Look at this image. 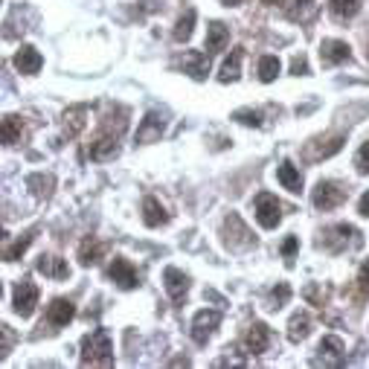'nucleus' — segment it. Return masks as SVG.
Here are the masks:
<instances>
[{"mask_svg": "<svg viewBox=\"0 0 369 369\" xmlns=\"http://www.w3.org/2000/svg\"><path fill=\"white\" fill-rule=\"evenodd\" d=\"M82 364L84 366H110L114 364V343L105 329L91 331L88 337L82 340Z\"/></svg>", "mask_w": 369, "mask_h": 369, "instance_id": "nucleus-1", "label": "nucleus"}, {"mask_svg": "<svg viewBox=\"0 0 369 369\" xmlns=\"http://www.w3.org/2000/svg\"><path fill=\"white\" fill-rule=\"evenodd\" d=\"M126 131V128H110V126H105L96 137L91 140V149H88V154H91V160H108V157H114L117 152H119V134Z\"/></svg>", "mask_w": 369, "mask_h": 369, "instance_id": "nucleus-2", "label": "nucleus"}, {"mask_svg": "<svg viewBox=\"0 0 369 369\" xmlns=\"http://www.w3.org/2000/svg\"><path fill=\"white\" fill-rule=\"evenodd\" d=\"M343 198H346V189L337 180H320L311 192V201L317 210H335V206L343 204Z\"/></svg>", "mask_w": 369, "mask_h": 369, "instance_id": "nucleus-3", "label": "nucleus"}, {"mask_svg": "<svg viewBox=\"0 0 369 369\" xmlns=\"http://www.w3.org/2000/svg\"><path fill=\"white\" fill-rule=\"evenodd\" d=\"M256 218H259V224H262L265 230L279 227V221H282V206H279V201H276L270 192L256 195Z\"/></svg>", "mask_w": 369, "mask_h": 369, "instance_id": "nucleus-4", "label": "nucleus"}, {"mask_svg": "<svg viewBox=\"0 0 369 369\" xmlns=\"http://www.w3.org/2000/svg\"><path fill=\"white\" fill-rule=\"evenodd\" d=\"M35 305H38V288H35L29 279L18 282V285H15V297H12V309H15V314L32 317Z\"/></svg>", "mask_w": 369, "mask_h": 369, "instance_id": "nucleus-5", "label": "nucleus"}, {"mask_svg": "<svg viewBox=\"0 0 369 369\" xmlns=\"http://www.w3.org/2000/svg\"><path fill=\"white\" fill-rule=\"evenodd\" d=\"M221 323V311H213V309H204L192 317V340L195 343H206L213 337V331L218 329Z\"/></svg>", "mask_w": 369, "mask_h": 369, "instance_id": "nucleus-6", "label": "nucleus"}, {"mask_svg": "<svg viewBox=\"0 0 369 369\" xmlns=\"http://www.w3.org/2000/svg\"><path fill=\"white\" fill-rule=\"evenodd\" d=\"M108 274H110V279H114L119 288H126V291L140 285V276H137V270H134V265L128 259H119V256L114 259V265H110Z\"/></svg>", "mask_w": 369, "mask_h": 369, "instance_id": "nucleus-7", "label": "nucleus"}, {"mask_svg": "<svg viewBox=\"0 0 369 369\" xmlns=\"http://www.w3.org/2000/svg\"><path fill=\"white\" fill-rule=\"evenodd\" d=\"M163 117L154 114V110H149V114L143 117L140 128H137V143H157L160 137H163Z\"/></svg>", "mask_w": 369, "mask_h": 369, "instance_id": "nucleus-8", "label": "nucleus"}, {"mask_svg": "<svg viewBox=\"0 0 369 369\" xmlns=\"http://www.w3.org/2000/svg\"><path fill=\"white\" fill-rule=\"evenodd\" d=\"M73 317H76V305H73L70 300H64V297L53 300V302H50V309H47V323L56 326V329L67 326Z\"/></svg>", "mask_w": 369, "mask_h": 369, "instance_id": "nucleus-9", "label": "nucleus"}, {"mask_svg": "<svg viewBox=\"0 0 369 369\" xmlns=\"http://www.w3.org/2000/svg\"><path fill=\"white\" fill-rule=\"evenodd\" d=\"M267 343H270V331L265 323H253L248 329V335H244V352L248 355H262L267 349Z\"/></svg>", "mask_w": 369, "mask_h": 369, "instance_id": "nucleus-10", "label": "nucleus"}, {"mask_svg": "<svg viewBox=\"0 0 369 369\" xmlns=\"http://www.w3.org/2000/svg\"><path fill=\"white\" fill-rule=\"evenodd\" d=\"M163 282H166L169 297L175 300V302H180L183 297H187V291H189V276L183 274V270H178V267H166Z\"/></svg>", "mask_w": 369, "mask_h": 369, "instance_id": "nucleus-11", "label": "nucleus"}, {"mask_svg": "<svg viewBox=\"0 0 369 369\" xmlns=\"http://www.w3.org/2000/svg\"><path fill=\"white\" fill-rule=\"evenodd\" d=\"M15 67L21 70V73H27V76H35L41 67H44V58H41V53L35 50V47H21V50L15 53Z\"/></svg>", "mask_w": 369, "mask_h": 369, "instance_id": "nucleus-12", "label": "nucleus"}, {"mask_svg": "<svg viewBox=\"0 0 369 369\" xmlns=\"http://www.w3.org/2000/svg\"><path fill=\"white\" fill-rule=\"evenodd\" d=\"M183 70L189 73L192 79H206V73H210V56L206 53H198V50H192L183 56Z\"/></svg>", "mask_w": 369, "mask_h": 369, "instance_id": "nucleus-13", "label": "nucleus"}, {"mask_svg": "<svg viewBox=\"0 0 369 369\" xmlns=\"http://www.w3.org/2000/svg\"><path fill=\"white\" fill-rule=\"evenodd\" d=\"M320 56H323L326 64H340V61H346L352 56L349 50V44L346 41H335V38H329L320 44Z\"/></svg>", "mask_w": 369, "mask_h": 369, "instance_id": "nucleus-14", "label": "nucleus"}, {"mask_svg": "<svg viewBox=\"0 0 369 369\" xmlns=\"http://www.w3.org/2000/svg\"><path fill=\"white\" fill-rule=\"evenodd\" d=\"M230 41V29L221 21H213L210 29H206V53H221Z\"/></svg>", "mask_w": 369, "mask_h": 369, "instance_id": "nucleus-15", "label": "nucleus"}, {"mask_svg": "<svg viewBox=\"0 0 369 369\" xmlns=\"http://www.w3.org/2000/svg\"><path fill=\"white\" fill-rule=\"evenodd\" d=\"M38 270L44 276H50V279H67L70 276V267H67V262L61 259V256H41Z\"/></svg>", "mask_w": 369, "mask_h": 369, "instance_id": "nucleus-16", "label": "nucleus"}, {"mask_svg": "<svg viewBox=\"0 0 369 369\" xmlns=\"http://www.w3.org/2000/svg\"><path fill=\"white\" fill-rule=\"evenodd\" d=\"M143 221L149 227H163L169 221V213L163 210V204H160L157 198H145L143 201Z\"/></svg>", "mask_w": 369, "mask_h": 369, "instance_id": "nucleus-17", "label": "nucleus"}, {"mask_svg": "<svg viewBox=\"0 0 369 369\" xmlns=\"http://www.w3.org/2000/svg\"><path fill=\"white\" fill-rule=\"evenodd\" d=\"M276 180H279L288 192H300V189H302V175H300V169L294 166V163H288V160L276 169Z\"/></svg>", "mask_w": 369, "mask_h": 369, "instance_id": "nucleus-18", "label": "nucleus"}, {"mask_svg": "<svg viewBox=\"0 0 369 369\" xmlns=\"http://www.w3.org/2000/svg\"><path fill=\"white\" fill-rule=\"evenodd\" d=\"M102 253H105V248H102V244L96 241L93 236H88V239L79 244V262H82L84 267H91V265L99 262V259H102Z\"/></svg>", "mask_w": 369, "mask_h": 369, "instance_id": "nucleus-19", "label": "nucleus"}, {"mask_svg": "<svg viewBox=\"0 0 369 369\" xmlns=\"http://www.w3.org/2000/svg\"><path fill=\"white\" fill-rule=\"evenodd\" d=\"M241 56H244V53H241V47H236V50L230 53V58L224 61V64H221V73H218V79L224 82V84L236 82V79L241 76V73H239V70H241Z\"/></svg>", "mask_w": 369, "mask_h": 369, "instance_id": "nucleus-20", "label": "nucleus"}, {"mask_svg": "<svg viewBox=\"0 0 369 369\" xmlns=\"http://www.w3.org/2000/svg\"><path fill=\"white\" fill-rule=\"evenodd\" d=\"M84 117H88V105H76L64 114V134L67 137H76V134L84 128Z\"/></svg>", "mask_w": 369, "mask_h": 369, "instance_id": "nucleus-21", "label": "nucleus"}, {"mask_svg": "<svg viewBox=\"0 0 369 369\" xmlns=\"http://www.w3.org/2000/svg\"><path fill=\"white\" fill-rule=\"evenodd\" d=\"M309 331H311V317L309 314H294L291 317V323H288V340L300 343V340L309 337Z\"/></svg>", "mask_w": 369, "mask_h": 369, "instance_id": "nucleus-22", "label": "nucleus"}, {"mask_svg": "<svg viewBox=\"0 0 369 369\" xmlns=\"http://www.w3.org/2000/svg\"><path fill=\"white\" fill-rule=\"evenodd\" d=\"M320 358L326 364H340L343 361V343L337 337H323V343H320Z\"/></svg>", "mask_w": 369, "mask_h": 369, "instance_id": "nucleus-23", "label": "nucleus"}, {"mask_svg": "<svg viewBox=\"0 0 369 369\" xmlns=\"http://www.w3.org/2000/svg\"><path fill=\"white\" fill-rule=\"evenodd\" d=\"M0 131H3V145L18 143V140H21V131H23V122H21V117H15V114H6V117H3V126H0Z\"/></svg>", "mask_w": 369, "mask_h": 369, "instance_id": "nucleus-24", "label": "nucleus"}, {"mask_svg": "<svg viewBox=\"0 0 369 369\" xmlns=\"http://www.w3.org/2000/svg\"><path fill=\"white\" fill-rule=\"evenodd\" d=\"M192 29H195V9H187L183 15L178 18V23H175V41H189L192 38Z\"/></svg>", "mask_w": 369, "mask_h": 369, "instance_id": "nucleus-25", "label": "nucleus"}, {"mask_svg": "<svg viewBox=\"0 0 369 369\" xmlns=\"http://www.w3.org/2000/svg\"><path fill=\"white\" fill-rule=\"evenodd\" d=\"M358 9H361L358 0H331V15H335L337 21L355 18V15H358Z\"/></svg>", "mask_w": 369, "mask_h": 369, "instance_id": "nucleus-26", "label": "nucleus"}, {"mask_svg": "<svg viewBox=\"0 0 369 369\" xmlns=\"http://www.w3.org/2000/svg\"><path fill=\"white\" fill-rule=\"evenodd\" d=\"M279 70H282V64H279L276 56H262L259 58V79L262 82H274L279 76Z\"/></svg>", "mask_w": 369, "mask_h": 369, "instance_id": "nucleus-27", "label": "nucleus"}, {"mask_svg": "<svg viewBox=\"0 0 369 369\" xmlns=\"http://www.w3.org/2000/svg\"><path fill=\"white\" fill-rule=\"evenodd\" d=\"M288 300H291V288L285 285V282H279V285L270 291V297H267V302H270L267 309H274V311H276V309H282V305H285Z\"/></svg>", "mask_w": 369, "mask_h": 369, "instance_id": "nucleus-28", "label": "nucleus"}, {"mask_svg": "<svg viewBox=\"0 0 369 369\" xmlns=\"http://www.w3.org/2000/svg\"><path fill=\"white\" fill-rule=\"evenodd\" d=\"M32 239H35V230H32V233H27V236H23V239H18L15 244H12V248L3 253V256H6V262H15V259H21L23 250H27L29 244H32Z\"/></svg>", "mask_w": 369, "mask_h": 369, "instance_id": "nucleus-29", "label": "nucleus"}, {"mask_svg": "<svg viewBox=\"0 0 369 369\" xmlns=\"http://www.w3.org/2000/svg\"><path fill=\"white\" fill-rule=\"evenodd\" d=\"M233 119H239L241 126H253V128L262 126V114H259V110H248V108L236 110V114H233Z\"/></svg>", "mask_w": 369, "mask_h": 369, "instance_id": "nucleus-30", "label": "nucleus"}, {"mask_svg": "<svg viewBox=\"0 0 369 369\" xmlns=\"http://www.w3.org/2000/svg\"><path fill=\"white\" fill-rule=\"evenodd\" d=\"M311 12H314V0H297V6L288 12V18L291 21H305Z\"/></svg>", "mask_w": 369, "mask_h": 369, "instance_id": "nucleus-31", "label": "nucleus"}, {"mask_svg": "<svg viewBox=\"0 0 369 369\" xmlns=\"http://www.w3.org/2000/svg\"><path fill=\"white\" fill-rule=\"evenodd\" d=\"M355 166H358L361 175H366V171H369V143H364L358 149V154H355Z\"/></svg>", "mask_w": 369, "mask_h": 369, "instance_id": "nucleus-32", "label": "nucleus"}, {"mask_svg": "<svg viewBox=\"0 0 369 369\" xmlns=\"http://www.w3.org/2000/svg\"><path fill=\"white\" fill-rule=\"evenodd\" d=\"M358 288H361L364 297H369V262H364L361 270H358Z\"/></svg>", "mask_w": 369, "mask_h": 369, "instance_id": "nucleus-33", "label": "nucleus"}, {"mask_svg": "<svg viewBox=\"0 0 369 369\" xmlns=\"http://www.w3.org/2000/svg\"><path fill=\"white\" fill-rule=\"evenodd\" d=\"M297 248H300V241H297V236H288L285 241H282V256L285 259H291L294 253H297Z\"/></svg>", "mask_w": 369, "mask_h": 369, "instance_id": "nucleus-34", "label": "nucleus"}, {"mask_svg": "<svg viewBox=\"0 0 369 369\" xmlns=\"http://www.w3.org/2000/svg\"><path fill=\"white\" fill-rule=\"evenodd\" d=\"M340 145H343V137H335V140H329V145H326V149H320L314 157H329V154H335V152H340Z\"/></svg>", "mask_w": 369, "mask_h": 369, "instance_id": "nucleus-35", "label": "nucleus"}, {"mask_svg": "<svg viewBox=\"0 0 369 369\" xmlns=\"http://www.w3.org/2000/svg\"><path fill=\"white\" fill-rule=\"evenodd\" d=\"M291 73H294V76H309V61H305V58H294L291 61Z\"/></svg>", "mask_w": 369, "mask_h": 369, "instance_id": "nucleus-36", "label": "nucleus"}, {"mask_svg": "<svg viewBox=\"0 0 369 369\" xmlns=\"http://www.w3.org/2000/svg\"><path fill=\"white\" fill-rule=\"evenodd\" d=\"M358 213H361L364 218H369V192H366L364 198H361V204H358Z\"/></svg>", "mask_w": 369, "mask_h": 369, "instance_id": "nucleus-37", "label": "nucleus"}, {"mask_svg": "<svg viewBox=\"0 0 369 369\" xmlns=\"http://www.w3.org/2000/svg\"><path fill=\"white\" fill-rule=\"evenodd\" d=\"M265 6H276V3H285V0H262Z\"/></svg>", "mask_w": 369, "mask_h": 369, "instance_id": "nucleus-38", "label": "nucleus"}, {"mask_svg": "<svg viewBox=\"0 0 369 369\" xmlns=\"http://www.w3.org/2000/svg\"><path fill=\"white\" fill-rule=\"evenodd\" d=\"M221 3H224V6H239L241 0H221Z\"/></svg>", "mask_w": 369, "mask_h": 369, "instance_id": "nucleus-39", "label": "nucleus"}]
</instances>
